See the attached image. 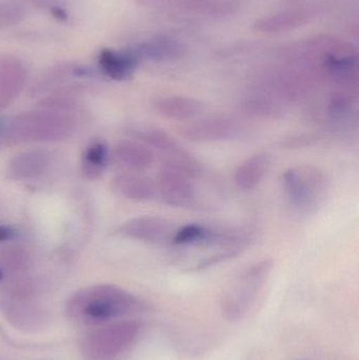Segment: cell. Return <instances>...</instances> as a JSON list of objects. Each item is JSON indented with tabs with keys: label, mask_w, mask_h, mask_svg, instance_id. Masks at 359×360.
Wrapping results in <instances>:
<instances>
[{
	"label": "cell",
	"mask_w": 359,
	"mask_h": 360,
	"mask_svg": "<svg viewBox=\"0 0 359 360\" xmlns=\"http://www.w3.org/2000/svg\"><path fill=\"white\" fill-rule=\"evenodd\" d=\"M141 304L134 295L113 285H97L80 290L67 302L71 319L103 323L134 314Z\"/></svg>",
	"instance_id": "6da1fadb"
},
{
	"label": "cell",
	"mask_w": 359,
	"mask_h": 360,
	"mask_svg": "<svg viewBox=\"0 0 359 360\" xmlns=\"http://www.w3.org/2000/svg\"><path fill=\"white\" fill-rule=\"evenodd\" d=\"M74 131V120L63 111L25 112L8 120L2 139L8 143L57 141L67 139Z\"/></svg>",
	"instance_id": "7a4b0ae2"
},
{
	"label": "cell",
	"mask_w": 359,
	"mask_h": 360,
	"mask_svg": "<svg viewBox=\"0 0 359 360\" xmlns=\"http://www.w3.org/2000/svg\"><path fill=\"white\" fill-rule=\"evenodd\" d=\"M143 326L124 321L101 328L88 335L82 344L86 360H124L141 336Z\"/></svg>",
	"instance_id": "3957f363"
},
{
	"label": "cell",
	"mask_w": 359,
	"mask_h": 360,
	"mask_svg": "<svg viewBox=\"0 0 359 360\" xmlns=\"http://www.w3.org/2000/svg\"><path fill=\"white\" fill-rule=\"evenodd\" d=\"M273 269V260L263 259L249 266L232 283L223 300V311L230 321L246 316L256 302Z\"/></svg>",
	"instance_id": "277c9868"
},
{
	"label": "cell",
	"mask_w": 359,
	"mask_h": 360,
	"mask_svg": "<svg viewBox=\"0 0 359 360\" xmlns=\"http://www.w3.org/2000/svg\"><path fill=\"white\" fill-rule=\"evenodd\" d=\"M282 186L291 205L308 211L315 207L325 196L326 175L312 166L290 168L282 174Z\"/></svg>",
	"instance_id": "5b68a950"
},
{
	"label": "cell",
	"mask_w": 359,
	"mask_h": 360,
	"mask_svg": "<svg viewBox=\"0 0 359 360\" xmlns=\"http://www.w3.org/2000/svg\"><path fill=\"white\" fill-rule=\"evenodd\" d=\"M175 228L170 220L159 216H139L124 222L118 233L126 238L147 243H162L172 239Z\"/></svg>",
	"instance_id": "8992f818"
},
{
	"label": "cell",
	"mask_w": 359,
	"mask_h": 360,
	"mask_svg": "<svg viewBox=\"0 0 359 360\" xmlns=\"http://www.w3.org/2000/svg\"><path fill=\"white\" fill-rule=\"evenodd\" d=\"M155 186L156 196L171 207H188L195 198L192 179L167 169H162Z\"/></svg>",
	"instance_id": "52a82bcc"
},
{
	"label": "cell",
	"mask_w": 359,
	"mask_h": 360,
	"mask_svg": "<svg viewBox=\"0 0 359 360\" xmlns=\"http://www.w3.org/2000/svg\"><path fill=\"white\" fill-rule=\"evenodd\" d=\"M240 127L227 117H212L188 124L183 135L196 143H215L228 141L237 135Z\"/></svg>",
	"instance_id": "ba28073f"
},
{
	"label": "cell",
	"mask_w": 359,
	"mask_h": 360,
	"mask_svg": "<svg viewBox=\"0 0 359 360\" xmlns=\"http://www.w3.org/2000/svg\"><path fill=\"white\" fill-rule=\"evenodd\" d=\"M48 153L41 150H32L17 154L8 162V173L15 179H34L41 176L50 166Z\"/></svg>",
	"instance_id": "9c48e42d"
},
{
	"label": "cell",
	"mask_w": 359,
	"mask_h": 360,
	"mask_svg": "<svg viewBox=\"0 0 359 360\" xmlns=\"http://www.w3.org/2000/svg\"><path fill=\"white\" fill-rule=\"evenodd\" d=\"M153 107L162 117L179 122L193 120L204 110L202 101L185 96L159 97L154 101Z\"/></svg>",
	"instance_id": "30bf717a"
},
{
	"label": "cell",
	"mask_w": 359,
	"mask_h": 360,
	"mask_svg": "<svg viewBox=\"0 0 359 360\" xmlns=\"http://www.w3.org/2000/svg\"><path fill=\"white\" fill-rule=\"evenodd\" d=\"M139 61L141 59L135 50L117 52L105 49L99 55V65L103 73L112 79L119 82L129 79L134 74Z\"/></svg>",
	"instance_id": "8fae6325"
},
{
	"label": "cell",
	"mask_w": 359,
	"mask_h": 360,
	"mask_svg": "<svg viewBox=\"0 0 359 360\" xmlns=\"http://www.w3.org/2000/svg\"><path fill=\"white\" fill-rule=\"evenodd\" d=\"M113 188L118 194L133 201L151 200L156 196L155 182L141 173H122L113 179Z\"/></svg>",
	"instance_id": "7c38bea8"
},
{
	"label": "cell",
	"mask_w": 359,
	"mask_h": 360,
	"mask_svg": "<svg viewBox=\"0 0 359 360\" xmlns=\"http://www.w3.org/2000/svg\"><path fill=\"white\" fill-rule=\"evenodd\" d=\"M271 166V156L259 153L247 158L236 169L234 181L238 188L251 191L256 188L267 175Z\"/></svg>",
	"instance_id": "4fadbf2b"
},
{
	"label": "cell",
	"mask_w": 359,
	"mask_h": 360,
	"mask_svg": "<svg viewBox=\"0 0 359 360\" xmlns=\"http://www.w3.org/2000/svg\"><path fill=\"white\" fill-rule=\"evenodd\" d=\"M114 154L118 162L136 172L147 170L155 162L153 150L141 141H119L115 146Z\"/></svg>",
	"instance_id": "5bb4252c"
},
{
	"label": "cell",
	"mask_w": 359,
	"mask_h": 360,
	"mask_svg": "<svg viewBox=\"0 0 359 360\" xmlns=\"http://www.w3.org/2000/svg\"><path fill=\"white\" fill-rule=\"evenodd\" d=\"M25 82V73L18 63H0V111L8 107L20 93Z\"/></svg>",
	"instance_id": "9a60e30c"
},
{
	"label": "cell",
	"mask_w": 359,
	"mask_h": 360,
	"mask_svg": "<svg viewBox=\"0 0 359 360\" xmlns=\"http://www.w3.org/2000/svg\"><path fill=\"white\" fill-rule=\"evenodd\" d=\"M183 46L170 37H155L135 49L139 59L153 61L170 60L181 54Z\"/></svg>",
	"instance_id": "2e32d148"
},
{
	"label": "cell",
	"mask_w": 359,
	"mask_h": 360,
	"mask_svg": "<svg viewBox=\"0 0 359 360\" xmlns=\"http://www.w3.org/2000/svg\"><path fill=\"white\" fill-rule=\"evenodd\" d=\"M162 169L178 173L190 179L200 176L202 171V166L200 160H196L181 146L172 151L162 154Z\"/></svg>",
	"instance_id": "e0dca14e"
},
{
	"label": "cell",
	"mask_w": 359,
	"mask_h": 360,
	"mask_svg": "<svg viewBox=\"0 0 359 360\" xmlns=\"http://www.w3.org/2000/svg\"><path fill=\"white\" fill-rule=\"evenodd\" d=\"M221 233L210 230L202 224H187L177 230L173 235L175 245H218Z\"/></svg>",
	"instance_id": "ac0fdd59"
},
{
	"label": "cell",
	"mask_w": 359,
	"mask_h": 360,
	"mask_svg": "<svg viewBox=\"0 0 359 360\" xmlns=\"http://www.w3.org/2000/svg\"><path fill=\"white\" fill-rule=\"evenodd\" d=\"M131 135L136 137L137 141L145 143L152 150L155 149L160 153L172 151L179 147L178 141L171 136L168 132L162 129L153 128V127H141V128L132 129Z\"/></svg>",
	"instance_id": "d6986e66"
},
{
	"label": "cell",
	"mask_w": 359,
	"mask_h": 360,
	"mask_svg": "<svg viewBox=\"0 0 359 360\" xmlns=\"http://www.w3.org/2000/svg\"><path fill=\"white\" fill-rule=\"evenodd\" d=\"M109 158L107 146L103 141H93L88 146L82 158V171L88 179H95L100 176L107 166Z\"/></svg>",
	"instance_id": "ffe728a7"
},
{
	"label": "cell",
	"mask_w": 359,
	"mask_h": 360,
	"mask_svg": "<svg viewBox=\"0 0 359 360\" xmlns=\"http://www.w3.org/2000/svg\"><path fill=\"white\" fill-rule=\"evenodd\" d=\"M16 237V231L8 226H0V243L11 240Z\"/></svg>",
	"instance_id": "44dd1931"
},
{
	"label": "cell",
	"mask_w": 359,
	"mask_h": 360,
	"mask_svg": "<svg viewBox=\"0 0 359 360\" xmlns=\"http://www.w3.org/2000/svg\"><path fill=\"white\" fill-rule=\"evenodd\" d=\"M53 15H54L56 18H58L59 20H65L67 19V14H65V11L60 8H53Z\"/></svg>",
	"instance_id": "7402d4cb"
},
{
	"label": "cell",
	"mask_w": 359,
	"mask_h": 360,
	"mask_svg": "<svg viewBox=\"0 0 359 360\" xmlns=\"http://www.w3.org/2000/svg\"><path fill=\"white\" fill-rule=\"evenodd\" d=\"M8 120L6 118L0 117V139L4 136V132H6V126H8Z\"/></svg>",
	"instance_id": "603a6c76"
},
{
	"label": "cell",
	"mask_w": 359,
	"mask_h": 360,
	"mask_svg": "<svg viewBox=\"0 0 359 360\" xmlns=\"http://www.w3.org/2000/svg\"><path fill=\"white\" fill-rule=\"evenodd\" d=\"M2 277H4V274H2L1 269H0V281H1Z\"/></svg>",
	"instance_id": "cb8c5ba5"
}]
</instances>
